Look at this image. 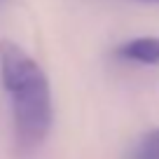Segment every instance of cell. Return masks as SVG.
<instances>
[{"instance_id": "cell-4", "label": "cell", "mask_w": 159, "mask_h": 159, "mask_svg": "<svg viewBox=\"0 0 159 159\" xmlns=\"http://www.w3.org/2000/svg\"><path fill=\"white\" fill-rule=\"evenodd\" d=\"M143 2H152V5H159V0H143Z\"/></svg>"}, {"instance_id": "cell-3", "label": "cell", "mask_w": 159, "mask_h": 159, "mask_svg": "<svg viewBox=\"0 0 159 159\" xmlns=\"http://www.w3.org/2000/svg\"><path fill=\"white\" fill-rule=\"evenodd\" d=\"M126 159H159V126L140 136L131 145Z\"/></svg>"}, {"instance_id": "cell-2", "label": "cell", "mask_w": 159, "mask_h": 159, "mask_svg": "<svg viewBox=\"0 0 159 159\" xmlns=\"http://www.w3.org/2000/svg\"><path fill=\"white\" fill-rule=\"evenodd\" d=\"M117 59L131 61V63L143 66H159V38L154 35H143V38L126 40L117 47Z\"/></svg>"}, {"instance_id": "cell-1", "label": "cell", "mask_w": 159, "mask_h": 159, "mask_svg": "<svg viewBox=\"0 0 159 159\" xmlns=\"http://www.w3.org/2000/svg\"><path fill=\"white\" fill-rule=\"evenodd\" d=\"M0 80L10 98L16 145L33 152L47 140L54 122L49 77L24 47L0 40Z\"/></svg>"}]
</instances>
